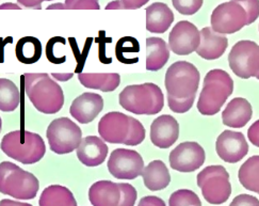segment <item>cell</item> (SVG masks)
Instances as JSON below:
<instances>
[{
    "mask_svg": "<svg viewBox=\"0 0 259 206\" xmlns=\"http://www.w3.org/2000/svg\"><path fill=\"white\" fill-rule=\"evenodd\" d=\"M6 9H13V10H21L22 8L19 7L18 5H15V4H4L0 6V10H6Z\"/></svg>",
    "mask_w": 259,
    "mask_h": 206,
    "instance_id": "f6af8a7d",
    "label": "cell"
},
{
    "mask_svg": "<svg viewBox=\"0 0 259 206\" xmlns=\"http://www.w3.org/2000/svg\"><path fill=\"white\" fill-rule=\"evenodd\" d=\"M2 130H3V120L2 117H0V133H2Z\"/></svg>",
    "mask_w": 259,
    "mask_h": 206,
    "instance_id": "7dc6e473",
    "label": "cell"
},
{
    "mask_svg": "<svg viewBox=\"0 0 259 206\" xmlns=\"http://www.w3.org/2000/svg\"><path fill=\"white\" fill-rule=\"evenodd\" d=\"M201 42L196 53L205 60H215L221 58L228 46V40L224 34L214 32L210 27L203 28L200 31Z\"/></svg>",
    "mask_w": 259,
    "mask_h": 206,
    "instance_id": "d6986e66",
    "label": "cell"
},
{
    "mask_svg": "<svg viewBox=\"0 0 259 206\" xmlns=\"http://www.w3.org/2000/svg\"><path fill=\"white\" fill-rule=\"evenodd\" d=\"M196 183L202 190L204 199L210 204H223L232 194L230 174L223 166L206 167L197 174Z\"/></svg>",
    "mask_w": 259,
    "mask_h": 206,
    "instance_id": "52a82bcc",
    "label": "cell"
},
{
    "mask_svg": "<svg viewBox=\"0 0 259 206\" xmlns=\"http://www.w3.org/2000/svg\"><path fill=\"white\" fill-rule=\"evenodd\" d=\"M38 189L39 182L34 174L13 162L0 163V192L3 194L17 200H32Z\"/></svg>",
    "mask_w": 259,
    "mask_h": 206,
    "instance_id": "5b68a950",
    "label": "cell"
},
{
    "mask_svg": "<svg viewBox=\"0 0 259 206\" xmlns=\"http://www.w3.org/2000/svg\"><path fill=\"white\" fill-rule=\"evenodd\" d=\"M0 149L10 158L24 164L38 162L46 153V145L42 137L24 130L5 135Z\"/></svg>",
    "mask_w": 259,
    "mask_h": 206,
    "instance_id": "7a4b0ae2",
    "label": "cell"
},
{
    "mask_svg": "<svg viewBox=\"0 0 259 206\" xmlns=\"http://www.w3.org/2000/svg\"><path fill=\"white\" fill-rule=\"evenodd\" d=\"M253 115L252 105L243 97H235L227 104L222 113V121L225 126L241 129L251 121Z\"/></svg>",
    "mask_w": 259,
    "mask_h": 206,
    "instance_id": "ffe728a7",
    "label": "cell"
},
{
    "mask_svg": "<svg viewBox=\"0 0 259 206\" xmlns=\"http://www.w3.org/2000/svg\"><path fill=\"white\" fill-rule=\"evenodd\" d=\"M179 137V124L170 114L158 116L151 125V140L159 149H168Z\"/></svg>",
    "mask_w": 259,
    "mask_h": 206,
    "instance_id": "e0dca14e",
    "label": "cell"
},
{
    "mask_svg": "<svg viewBox=\"0 0 259 206\" xmlns=\"http://www.w3.org/2000/svg\"><path fill=\"white\" fill-rule=\"evenodd\" d=\"M0 206H33L29 203H23V202H18L14 200H10V199H4L0 201Z\"/></svg>",
    "mask_w": 259,
    "mask_h": 206,
    "instance_id": "b9f144b4",
    "label": "cell"
},
{
    "mask_svg": "<svg viewBox=\"0 0 259 206\" xmlns=\"http://www.w3.org/2000/svg\"><path fill=\"white\" fill-rule=\"evenodd\" d=\"M200 79V72L192 63L177 61L165 73L164 85L167 95L179 100L196 96Z\"/></svg>",
    "mask_w": 259,
    "mask_h": 206,
    "instance_id": "8992f818",
    "label": "cell"
},
{
    "mask_svg": "<svg viewBox=\"0 0 259 206\" xmlns=\"http://www.w3.org/2000/svg\"><path fill=\"white\" fill-rule=\"evenodd\" d=\"M144 169L142 156L134 150L116 149L108 160V170L118 180H135Z\"/></svg>",
    "mask_w": 259,
    "mask_h": 206,
    "instance_id": "8fae6325",
    "label": "cell"
},
{
    "mask_svg": "<svg viewBox=\"0 0 259 206\" xmlns=\"http://www.w3.org/2000/svg\"><path fill=\"white\" fill-rule=\"evenodd\" d=\"M119 189H121V198L117 206H135L138 193L134 186L127 183H121Z\"/></svg>",
    "mask_w": 259,
    "mask_h": 206,
    "instance_id": "836d02e7",
    "label": "cell"
},
{
    "mask_svg": "<svg viewBox=\"0 0 259 206\" xmlns=\"http://www.w3.org/2000/svg\"><path fill=\"white\" fill-rule=\"evenodd\" d=\"M228 63L238 77H256L259 73V45L248 40L239 41L228 55Z\"/></svg>",
    "mask_w": 259,
    "mask_h": 206,
    "instance_id": "9c48e42d",
    "label": "cell"
},
{
    "mask_svg": "<svg viewBox=\"0 0 259 206\" xmlns=\"http://www.w3.org/2000/svg\"><path fill=\"white\" fill-rule=\"evenodd\" d=\"M42 44L33 36L21 38L16 45V57L24 64H33L42 56Z\"/></svg>",
    "mask_w": 259,
    "mask_h": 206,
    "instance_id": "83f0119b",
    "label": "cell"
},
{
    "mask_svg": "<svg viewBox=\"0 0 259 206\" xmlns=\"http://www.w3.org/2000/svg\"><path fill=\"white\" fill-rule=\"evenodd\" d=\"M170 58V48L160 37L146 38V70L156 72L161 70Z\"/></svg>",
    "mask_w": 259,
    "mask_h": 206,
    "instance_id": "cb8c5ba5",
    "label": "cell"
},
{
    "mask_svg": "<svg viewBox=\"0 0 259 206\" xmlns=\"http://www.w3.org/2000/svg\"><path fill=\"white\" fill-rule=\"evenodd\" d=\"M174 22L172 10L165 4L155 3L146 9V29L152 33H164Z\"/></svg>",
    "mask_w": 259,
    "mask_h": 206,
    "instance_id": "7402d4cb",
    "label": "cell"
},
{
    "mask_svg": "<svg viewBox=\"0 0 259 206\" xmlns=\"http://www.w3.org/2000/svg\"><path fill=\"white\" fill-rule=\"evenodd\" d=\"M25 90L35 109L45 114L59 112L64 106L61 86L46 73H27L24 75Z\"/></svg>",
    "mask_w": 259,
    "mask_h": 206,
    "instance_id": "6da1fadb",
    "label": "cell"
},
{
    "mask_svg": "<svg viewBox=\"0 0 259 206\" xmlns=\"http://www.w3.org/2000/svg\"><path fill=\"white\" fill-rule=\"evenodd\" d=\"M99 0H65L67 10H99Z\"/></svg>",
    "mask_w": 259,
    "mask_h": 206,
    "instance_id": "d590c367",
    "label": "cell"
},
{
    "mask_svg": "<svg viewBox=\"0 0 259 206\" xmlns=\"http://www.w3.org/2000/svg\"><path fill=\"white\" fill-rule=\"evenodd\" d=\"M194 101H195V96L189 97V99H185V100H179L167 95L168 107H170V109L175 113L188 112L192 108Z\"/></svg>",
    "mask_w": 259,
    "mask_h": 206,
    "instance_id": "e575fe53",
    "label": "cell"
},
{
    "mask_svg": "<svg viewBox=\"0 0 259 206\" xmlns=\"http://www.w3.org/2000/svg\"><path fill=\"white\" fill-rule=\"evenodd\" d=\"M129 131V116L112 111L105 114L98 123V133L105 142L124 144Z\"/></svg>",
    "mask_w": 259,
    "mask_h": 206,
    "instance_id": "9a60e30c",
    "label": "cell"
},
{
    "mask_svg": "<svg viewBox=\"0 0 259 206\" xmlns=\"http://www.w3.org/2000/svg\"><path fill=\"white\" fill-rule=\"evenodd\" d=\"M46 137L51 150L59 155L72 153L82 140V132L69 117H59L49 124Z\"/></svg>",
    "mask_w": 259,
    "mask_h": 206,
    "instance_id": "ba28073f",
    "label": "cell"
},
{
    "mask_svg": "<svg viewBox=\"0 0 259 206\" xmlns=\"http://www.w3.org/2000/svg\"><path fill=\"white\" fill-rule=\"evenodd\" d=\"M106 9L107 10H119V9H124L123 8V5H122V3H121V0H115V2H112V3H110V4H108L107 5V7H106Z\"/></svg>",
    "mask_w": 259,
    "mask_h": 206,
    "instance_id": "ee69618b",
    "label": "cell"
},
{
    "mask_svg": "<svg viewBox=\"0 0 259 206\" xmlns=\"http://www.w3.org/2000/svg\"><path fill=\"white\" fill-rule=\"evenodd\" d=\"M206 154L197 142H183L170 153L171 168L179 172H193L204 164Z\"/></svg>",
    "mask_w": 259,
    "mask_h": 206,
    "instance_id": "7c38bea8",
    "label": "cell"
},
{
    "mask_svg": "<svg viewBox=\"0 0 259 206\" xmlns=\"http://www.w3.org/2000/svg\"><path fill=\"white\" fill-rule=\"evenodd\" d=\"M39 206H78L73 192L61 185L45 188L38 200Z\"/></svg>",
    "mask_w": 259,
    "mask_h": 206,
    "instance_id": "484cf974",
    "label": "cell"
},
{
    "mask_svg": "<svg viewBox=\"0 0 259 206\" xmlns=\"http://www.w3.org/2000/svg\"><path fill=\"white\" fill-rule=\"evenodd\" d=\"M233 92L234 81L230 74L223 70L209 71L197 101L198 111L203 115L217 114Z\"/></svg>",
    "mask_w": 259,
    "mask_h": 206,
    "instance_id": "3957f363",
    "label": "cell"
},
{
    "mask_svg": "<svg viewBox=\"0 0 259 206\" xmlns=\"http://www.w3.org/2000/svg\"><path fill=\"white\" fill-rule=\"evenodd\" d=\"M104 109L103 97L96 93H83L74 100L69 112L80 124L91 123Z\"/></svg>",
    "mask_w": 259,
    "mask_h": 206,
    "instance_id": "2e32d148",
    "label": "cell"
},
{
    "mask_svg": "<svg viewBox=\"0 0 259 206\" xmlns=\"http://www.w3.org/2000/svg\"><path fill=\"white\" fill-rule=\"evenodd\" d=\"M138 206H166L164 201L155 195H147L139 202Z\"/></svg>",
    "mask_w": 259,
    "mask_h": 206,
    "instance_id": "f35d334b",
    "label": "cell"
},
{
    "mask_svg": "<svg viewBox=\"0 0 259 206\" xmlns=\"http://www.w3.org/2000/svg\"><path fill=\"white\" fill-rule=\"evenodd\" d=\"M78 79L88 89L102 92H112L121 84V76L117 73H80Z\"/></svg>",
    "mask_w": 259,
    "mask_h": 206,
    "instance_id": "d4e9b609",
    "label": "cell"
},
{
    "mask_svg": "<svg viewBox=\"0 0 259 206\" xmlns=\"http://www.w3.org/2000/svg\"><path fill=\"white\" fill-rule=\"evenodd\" d=\"M238 179L245 189L259 194V155L250 157L240 167Z\"/></svg>",
    "mask_w": 259,
    "mask_h": 206,
    "instance_id": "4316f807",
    "label": "cell"
},
{
    "mask_svg": "<svg viewBox=\"0 0 259 206\" xmlns=\"http://www.w3.org/2000/svg\"><path fill=\"white\" fill-rule=\"evenodd\" d=\"M215 151L225 162L236 163L247 155L248 144L242 133L227 130L218 137Z\"/></svg>",
    "mask_w": 259,
    "mask_h": 206,
    "instance_id": "5bb4252c",
    "label": "cell"
},
{
    "mask_svg": "<svg viewBox=\"0 0 259 206\" xmlns=\"http://www.w3.org/2000/svg\"><path fill=\"white\" fill-rule=\"evenodd\" d=\"M21 94L16 85L7 78H0V110L11 112L17 109Z\"/></svg>",
    "mask_w": 259,
    "mask_h": 206,
    "instance_id": "f1b7e54d",
    "label": "cell"
},
{
    "mask_svg": "<svg viewBox=\"0 0 259 206\" xmlns=\"http://www.w3.org/2000/svg\"><path fill=\"white\" fill-rule=\"evenodd\" d=\"M55 9L63 10V9H65V5H62V4H55V5H51V6L47 7V10H55Z\"/></svg>",
    "mask_w": 259,
    "mask_h": 206,
    "instance_id": "bcb514c9",
    "label": "cell"
},
{
    "mask_svg": "<svg viewBox=\"0 0 259 206\" xmlns=\"http://www.w3.org/2000/svg\"><path fill=\"white\" fill-rule=\"evenodd\" d=\"M230 206H259V200L250 194H239L232 201Z\"/></svg>",
    "mask_w": 259,
    "mask_h": 206,
    "instance_id": "8d00e7d4",
    "label": "cell"
},
{
    "mask_svg": "<svg viewBox=\"0 0 259 206\" xmlns=\"http://www.w3.org/2000/svg\"><path fill=\"white\" fill-rule=\"evenodd\" d=\"M48 2H53V0H48Z\"/></svg>",
    "mask_w": 259,
    "mask_h": 206,
    "instance_id": "681fc988",
    "label": "cell"
},
{
    "mask_svg": "<svg viewBox=\"0 0 259 206\" xmlns=\"http://www.w3.org/2000/svg\"><path fill=\"white\" fill-rule=\"evenodd\" d=\"M77 158L87 167L101 166L107 158L108 145L97 136H88L82 138L76 150Z\"/></svg>",
    "mask_w": 259,
    "mask_h": 206,
    "instance_id": "ac0fdd59",
    "label": "cell"
},
{
    "mask_svg": "<svg viewBox=\"0 0 259 206\" xmlns=\"http://www.w3.org/2000/svg\"><path fill=\"white\" fill-rule=\"evenodd\" d=\"M256 78H257V79H258V80H259V73H258V74H257V75H256Z\"/></svg>",
    "mask_w": 259,
    "mask_h": 206,
    "instance_id": "c3c4849f",
    "label": "cell"
},
{
    "mask_svg": "<svg viewBox=\"0 0 259 206\" xmlns=\"http://www.w3.org/2000/svg\"><path fill=\"white\" fill-rule=\"evenodd\" d=\"M145 139V129L140 121L129 116V131L124 142L126 145L136 146L142 143Z\"/></svg>",
    "mask_w": 259,
    "mask_h": 206,
    "instance_id": "4dcf8cb0",
    "label": "cell"
},
{
    "mask_svg": "<svg viewBox=\"0 0 259 206\" xmlns=\"http://www.w3.org/2000/svg\"><path fill=\"white\" fill-rule=\"evenodd\" d=\"M200 42L201 33L197 27L187 21L177 23L168 35V47L179 56H188L196 52Z\"/></svg>",
    "mask_w": 259,
    "mask_h": 206,
    "instance_id": "4fadbf2b",
    "label": "cell"
},
{
    "mask_svg": "<svg viewBox=\"0 0 259 206\" xmlns=\"http://www.w3.org/2000/svg\"><path fill=\"white\" fill-rule=\"evenodd\" d=\"M246 26V13L243 8L228 2L218 6L211 14V29L220 34H232Z\"/></svg>",
    "mask_w": 259,
    "mask_h": 206,
    "instance_id": "30bf717a",
    "label": "cell"
},
{
    "mask_svg": "<svg viewBox=\"0 0 259 206\" xmlns=\"http://www.w3.org/2000/svg\"><path fill=\"white\" fill-rule=\"evenodd\" d=\"M149 0H121L123 8L126 10H136L140 9L146 5Z\"/></svg>",
    "mask_w": 259,
    "mask_h": 206,
    "instance_id": "ab89813d",
    "label": "cell"
},
{
    "mask_svg": "<svg viewBox=\"0 0 259 206\" xmlns=\"http://www.w3.org/2000/svg\"><path fill=\"white\" fill-rule=\"evenodd\" d=\"M43 2H48V0H17V3L29 9H41V5Z\"/></svg>",
    "mask_w": 259,
    "mask_h": 206,
    "instance_id": "60d3db41",
    "label": "cell"
},
{
    "mask_svg": "<svg viewBox=\"0 0 259 206\" xmlns=\"http://www.w3.org/2000/svg\"><path fill=\"white\" fill-rule=\"evenodd\" d=\"M240 5L246 13V26L253 24L259 17V0H233Z\"/></svg>",
    "mask_w": 259,
    "mask_h": 206,
    "instance_id": "d6a6232c",
    "label": "cell"
},
{
    "mask_svg": "<svg viewBox=\"0 0 259 206\" xmlns=\"http://www.w3.org/2000/svg\"><path fill=\"white\" fill-rule=\"evenodd\" d=\"M168 206H202V202L194 191L179 189L171 194Z\"/></svg>",
    "mask_w": 259,
    "mask_h": 206,
    "instance_id": "f546056e",
    "label": "cell"
},
{
    "mask_svg": "<svg viewBox=\"0 0 259 206\" xmlns=\"http://www.w3.org/2000/svg\"><path fill=\"white\" fill-rule=\"evenodd\" d=\"M247 137L251 143L259 148V120L254 122L247 131Z\"/></svg>",
    "mask_w": 259,
    "mask_h": 206,
    "instance_id": "74e56055",
    "label": "cell"
},
{
    "mask_svg": "<svg viewBox=\"0 0 259 206\" xmlns=\"http://www.w3.org/2000/svg\"><path fill=\"white\" fill-rule=\"evenodd\" d=\"M118 102L132 113L154 115L163 109L164 96L157 85L146 83L126 87L119 93Z\"/></svg>",
    "mask_w": 259,
    "mask_h": 206,
    "instance_id": "277c9868",
    "label": "cell"
},
{
    "mask_svg": "<svg viewBox=\"0 0 259 206\" xmlns=\"http://www.w3.org/2000/svg\"><path fill=\"white\" fill-rule=\"evenodd\" d=\"M52 75H53L54 78H56V79L61 80V81H67L68 79H71V78L73 77L72 73H69V74H57V73H54Z\"/></svg>",
    "mask_w": 259,
    "mask_h": 206,
    "instance_id": "7bdbcfd3",
    "label": "cell"
},
{
    "mask_svg": "<svg viewBox=\"0 0 259 206\" xmlns=\"http://www.w3.org/2000/svg\"><path fill=\"white\" fill-rule=\"evenodd\" d=\"M119 198V184L111 181H98L89 190V200L93 206H117Z\"/></svg>",
    "mask_w": 259,
    "mask_h": 206,
    "instance_id": "44dd1931",
    "label": "cell"
},
{
    "mask_svg": "<svg viewBox=\"0 0 259 206\" xmlns=\"http://www.w3.org/2000/svg\"><path fill=\"white\" fill-rule=\"evenodd\" d=\"M204 0H172L174 8L183 15H193L203 6Z\"/></svg>",
    "mask_w": 259,
    "mask_h": 206,
    "instance_id": "1f68e13d",
    "label": "cell"
},
{
    "mask_svg": "<svg viewBox=\"0 0 259 206\" xmlns=\"http://www.w3.org/2000/svg\"><path fill=\"white\" fill-rule=\"evenodd\" d=\"M145 187L151 191L166 188L171 183V175L163 161L154 160L149 162L141 173Z\"/></svg>",
    "mask_w": 259,
    "mask_h": 206,
    "instance_id": "603a6c76",
    "label": "cell"
}]
</instances>
